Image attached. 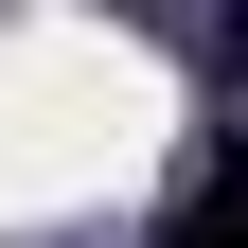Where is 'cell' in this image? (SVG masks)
Listing matches in <instances>:
<instances>
[{
  "label": "cell",
  "instance_id": "6da1fadb",
  "mask_svg": "<svg viewBox=\"0 0 248 248\" xmlns=\"http://www.w3.org/2000/svg\"><path fill=\"white\" fill-rule=\"evenodd\" d=\"M160 248H231V160H195V195H177V231Z\"/></svg>",
  "mask_w": 248,
  "mask_h": 248
}]
</instances>
